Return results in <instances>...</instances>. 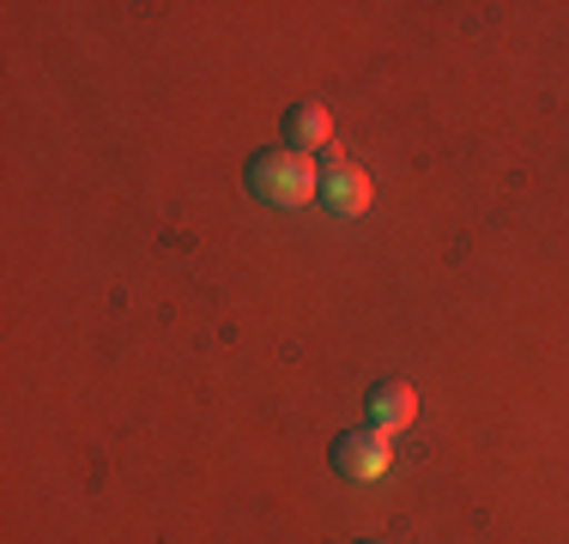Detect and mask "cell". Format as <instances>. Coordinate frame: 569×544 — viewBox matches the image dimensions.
Wrapping results in <instances>:
<instances>
[{
	"label": "cell",
	"instance_id": "3",
	"mask_svg": "<svg viewBox=\"0 0 569 544\" xmlns=\"http://www.w3.org/2000/svg\"><path fill=\"white\" fill-rule=\"evenodd\" d=\"M321 200H328L333 212H346V218L370 206V175H363L351 158H340L333 145H328V170H321Z\"/></svg>",
	"mask_w": 569,
	"mask_h": 544
},
{
	"label": "cell",
	"instance_id": "4",
	"mask_svg": "<svg viewBox=\"0 0 569 544\" xmlns=\"http://www.w3.org/2000/svg\"><path fill=\"white\" fill-rule=\"evenodd\" d=\"M284 140H291V152H328L333 145V115L328 103H297L291 115H284Z\"/></svg>",
	"mask_w": 569,
	"mask_h": 544
},
{
	"label": "cell",
	"instance_id": "2",
	"mask_svg": "<svg viewBox=\"0 0 569 544\" xmlns=\"http://www.w3.org/2000/svg\"><path fill=\"white\" fill-rule=\"evenodd\" d=\"M333 466L346 472V478H358V484H376L388 466H395V435L388 430H346L340 442H333Z\"/></svg>",
	"mask_w": 569,
	"mask_h": 544
},
{
	"label": "cell",
	"instance_id": "1",
	"mask_svg": "<svg viewBox=\"0 0 569 544\" xmlns=\"http://www.w3.org/2000/svg\"><path fill=\"white\" fill-rule=\"evenodd\" d=\"M249 194L261 206H309L321 194V170L303 152H291V145L284 152L273 145V152H261L249 163Z\"/></svg>",
	"mask_w": 569,
	"mask_h": 544
},
{
	"label": "cell",
	"instance_id": "6",
	"mask_svg": "<svg viewBox=\"0 0 569 544\" xmlns=\"http://www.w3.org/2000/svg\"><path fill=\"white\" fill-rule=\"evenodd\" d=\"M358 544H388V538H358Z\"/></svg>",
	"mask_w": 569,
	"mask_h": 544
},
{
	"label": "cell",
	"instance_id": "5",
	"mask_svg": "<svg viewBox=\"0 0 569 544\" xmlns=\"http://www.w3.org/2000/svg\"><path fill=\"white\" fill-rule=\"evenodd\" d=\"M412 417H418V393L406 387V381H382V387L370 393V424H376V430L395 435V430L412 424Z\"/></svg>",
	"mask_w": 569,
	"mask_h": 544
}]
</instances>
